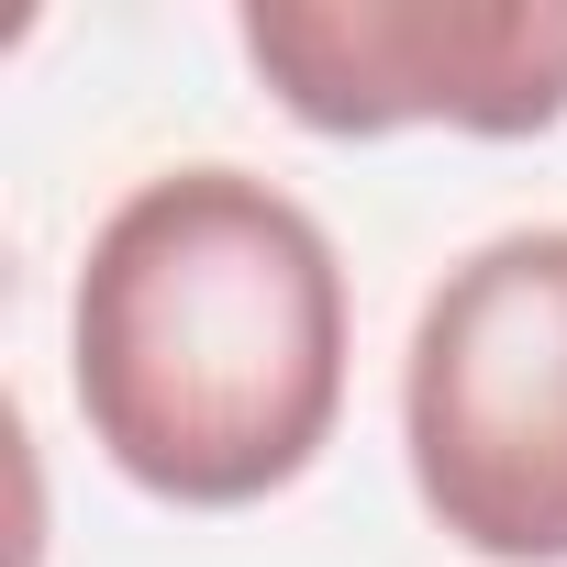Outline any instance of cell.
<instances>
[{"instance_id": "obj_1", "label": "cell", "mask_w": 567, "mask_h": 567, "mask_svg": "<svg viewBox=\"0 0 567 567\" xmlns=\"http://www.w3.org/2000/svg\"><path fill=\"white\" fill-rule=\"evenodd\" d=\"M68 368L90 445L189 512L290 489L346 412V267L245 167L145 178L79 267Z\"/></svg>"}, {"instance_id": "obj_2", "label": "cell", "mask_w": 567, "mask_h": 567, "mask_svg": "<svg viewBox=\"0 0 567 567\" xmlns=\"http://www.w3.org/2000/svg\"><path fill=\"white\" fill-rule=\"evenodd\" d=\"M401 434L423 512L489 567H567V223L501 234L412 323Z\"/></svg>"}, {"instance_id": "obj_3", "label": "cell", "mask_w": 567, "mask_h": 567, "mask_svg": "<svg viewBox=\"0 0 567 567\" xmlns=\"http://www.w3.org/2000/svg\"><path fill=\"white\" fill-rule=\"evenodd\" d=\"M245 56L312 134H545L567 123L556 0H245Z\"/></svg>"}]
</instances>
